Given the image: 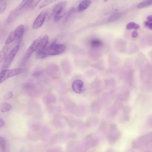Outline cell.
I'll use <instances>...</instances> for the list:
<instances>
[{
	"label": "cell",
	"mask_w": 152,
	"mask_h": 152,
	"mask_svg": "<svg viewBox=\"0 0 152 152\" xmlns=\"http://www.w3.org/2000/svg\"><path fill=\"white\" fill-rule=\"evenodd\" d=\"M102 45V42L99 40H94L91 41V45L94 48H98L100 47Z\"/></svg>",
	"instance_id": "obj_19"
},
{
	"label": "cell",
	"mask_w": 152,
	"mask_h": 152,
	"mask_svg": "<svg viewBox=\"0 0 152 152\" xmlns=\"http://www.w3.org/2000/svg\"><path fill=\"white\" fill-rule=\"evenodd\" d=\"M108 0H103L104 1V2H106Z\"/></svg>",
	"instance_id": "obj_29"
},
{
	"label": "cell",
	"mask_w": 152,
	"mask_h": 152,
	"mask_svg": "<svg viewBox=\"0 0 152 152\" xmlns=\"http://www.w3.org/2000/svg\"><path fill=\"white\" fill-rule=\"evenodd\" d=\"M75 9L73 7L71 8L69 11L68 13L67 14L66 17V20H67L68 18H69L70 16L72 15V14L74 12Z\"/></svg>",
	"instance_id": "obj_25"
},
{
	"label": "cell",
	"mask_w": 152,
	"mask_h": 152,
	"mask_svg": "<svg viewBox=\"0 0 152 152\" xmlns=\"http://www.w3.org/2000/svg\"><path fill=\"white\" fill-rule=\"evenodd\" d=\"M67 5V2L65 1H62L57 4L53 9V12L55 14L62 9L65 8Z\"/></svg>",
	"instance_id": "obj_11"
},
{
	"label": "cell",
	"mask_w": 152,
	"mask_h": 152,
	"mask_svg": "<svg viewBox=\"0 0 152 152\" xmlns=\"http://www.w3.org/2000/svg\"><path fill=\"white\" fill-rule=\"evenodd\" d=\"M25 70L20 68L2 70L0 72V84L9 78L23 72Z\"/></svg>",
	"instance_id": "obj_2"
},
{
	"label": "cell",
	"mask_w": 152,
	"mask_h": 152,
	"mask_svg": "<svg viewBox=\"0 0 152 152\" xmlns=\"http://www.w3.org/2000/svg\"><path fill=\"white\" fill-rule=\"evenodd\" d=\"M131 36L132 37L135 38L138 36V33L136 31H134L132 33Z\"/></svg>",
	"instance_id": "obj_26"
},
{
	"label": "cell",
	"mask_w": 152,
	"mask_h": 152,
	"mask_svg": "<svg viewBox=\"0 0 152 152\" xmlns=\"http://www.w3.org/2000/svg\"><path fill=\"white\" fill-rule=\"evenodd\" d=\"M72 88L73 91L76 93L81 94L84 91V83L81 80H76L72 84Z\"/></svg>",
	"instance_id": "obj_8"
},
{
	"label": "cell",
	"mask_w": 152,
	"mask_h": 152,
	"mask_svg": "<svg viewBox=\"0 0 152 152\" xmlns=\"http://www.w3.org/2000/svg\"><path fill=\"white\" fill-rule=\"evenodd\" d=\"M49 38L48 35H45L42 38L38 46V50L36 54L37 58H43L48 56L46 53V47L48 42Z\"/></svg>",
	"instance_id": "obj_3"
},
{
	"label": "cell",
	"mask_w": 152,
	"mask_h": 152,
	"mask_svg": "<svg viewBox=\"0 0 152 152\" xmlns=\"http://www.w3.org/2000/svg\"><path fill=\"white\" fill-rule=\"evenodd\" d=\"M65 14V8L57 12L54 17V20L55 22H58L63 17Z\"/></svg>",
	"instance_id": "obj_13"
},
{
	"label": "cell",
	"mask_w": 152,
	"mask_h": 152,
	"mask_svg": "<svg viewBox=\"0 0 152 152\" xmlns=\"http://www.w3.org/2000/svg\"><path fill=\"white\" fill-rule=\"evenodd\" d=\"M13 96L12 92L9 91L6 93L4 96V99L5 100H8L11 99Z\"/></svg>",
	"instance_id": "obj_22"
},
{
	"label": "cell",
	"mask_w": 152,
	"mask_h": 152,
	"mask_svg": "<svg viewBox=\"0 0 152 152\" xmlns=\"http://www.w3.org/2000/svg\"><path fill=\"white\" fill-rule=\"evenodd\" d=\"M121 14L120 13H115L111 15L108 19L109 22L114 21L118 19L121 16Z\"/></svg>",
	"instance_id": "obj_18"
},
{
	"label": "cell",
	"mask_w": 152,
	"mask_h": 152,
	"mask_svg": "<svg viewBox=\"0 0 152 152\" xmlns=\"http://www.w3.org/2000/svg\"><path fill=\"white\" fill-rule=\"evenodd\" d=\"M24 26L23 25H20L18 26L14 31L17 39H21L24 34Z\"/></svg>",
	"instance_id": "obj_10"
},
{
	"label": "cell",
	"mask_w": 152,
	"mask_h": 152,
	"mask_svg": "<svg viewBox=\"0 0 152 152\" xmlns=\"http://www.w3.org/2000/svg\"><path fill=\"white\" fill-rule=\"evenodd\" d=\"M3 0H0V2H1Z\"/></svg>",
	"instance_id": "obj_30"
},
{
	"label": "cell",
	"mask_w": 152,
	"mask_h": 152,
	"mask_svg": "<svg viewBox=\"0 0 152 152\" xmlns=\"http://www.w3.org/2000/svg\"><path fill=\"white\" fill-rule=\"evenodd\" d=\"M16 39H17V37L14 31H12L9 35L5 41V43L7 45H8L13 42Z\"/></svg>",
	"instance_id": "obj_15"
},
{
	"label": "cell",
	"mask_w": 152,
	"mask_h": 152,
	"mask_svg": "<svg viewBox=\"0 0 152 152\" xmlns=\"http://www.w3.org/2000/svg\"><path fill=\"white\" fill-rule=\"evenodd\" d=\"M48 14V10H44L42 11L34 21L32 25V28L35 29L40 27L43 24Z\"/></svg>",
	"instance_id": "obj_7"
},
{
	"label": "cell",
	"mask_w": 152,
	"mask_h": 152,
	"mask_svg": "<svg viewBox=\"0 0 152 152\" xmlns=\"http://www.w3.org/2000/svg\"><path fill=\"white\" fill-rule=\"evenodd\" d=\"M64 45L60 44H53L47 48L46 53L47 56H55L62 53L65 50Z\"/></svg>",
	"instance_id": "obj_5"
},
{
	"label": "cell",
	"mask_w": 152,
	"mask_h": 152,
	"mask_svg": "<svg viewBox=\"0 0 152 152\" xmlns=\"http://www.w3.org/2000/svg\"><path fill=\"white\" fill-rule=\"evenodd\" d=\"M31 3V0H23L10 13L6 21V24H8L11 23L27 9L30 7Z\"/></svg>",
	"instance_id": "obj_1"
},
{
	"label": "cell",
	"mask_w": 152,
	"mask_h": 152,
	"mask_svg": "<svg viewBox=\"0 0 152 152\" xmlns=\"http://www.w3.org/2000/svg\"><path fill=\"white\" fill-rule=\"evenodd\" d=\"M41 39V37H39L33 42L25 53L23 58V61L28 59L32 53L37 50L40 44Z\"/></svg>",
	"instance_id": "obj_6"
},
{
	"label": "cell",
	"mask_w": 152,
	"mask_h": 152,
	"mask_svg": "<svg viewBox=\"0 0 152 152\" xmlns=\"http://www.w3.org/2000/svg\"><path fill=\"white\" fill-rule=\"evenodd\" d=\"M126 27V28L128 30L132 29H137L140 28V26L138 24L132 22L128 23Z\"/></svg>",
	"instance_id": "obj_17"
},
{
	"label": "cell",
	"mask_w": 152,
	"mask_h": 152,
	"mask_svg": "<svg viewBox=\"0 0 152 152\" xmlns=\"http://www.w3.org/2000/svg\"><path fill=\"white\" fill-rule=\"evenodd\" d=\"M144 24L145 26L147 28L152 29V22L148 21L145 22Z\"/></svg>",
	"instance_id": "obj_24"
},
{
	"label": "cell",
	"mask_w": 152,
	"mask_h": 152,
	"mask_svg": "<svg viewBox=\"0 0 152 152\" xmlns=\"http://www.w3.org/2000/svg\"><path fill=\"white\" fill-rule=\"evenodd\" d=\"M19 49V45L14 47L6 55L2 65L1 70L7 69L9 67Z\"/></svg>",
	"instance_id": "obj_4"
},
{
	"label": "cell",
	"mask_w": 152,
	"mask_h": 152,
	"mask_svg": "<svg viewBox=\"0 0 152 152\" xmlns=\"http://www.w3.org/2000/svg\"><path fill=\"white\" fill-rule=\"evenodd\" d=\"M57 0H45L40 6L39 8L41 9Z\"/></svg>",
	"instance_id": "obj_20"
},
{
	"label": "cell",
	"mask_w": 152,
	"mask_h": 152,
	"mask_svg": "<svg viewBox=\"0 0 152 152\" xmlns=\"http://www.w3.org/2000/svg\"><path fill=\"white\" fill-rule=\"evenodd\" d=\"M152 0H147L138 4L137 6V9L142 8L151 5Z\"/></svg>",
	"instance_id": "obj_16"
},
{
	"label": "cell",
	"mask_w": 152,
	"mask_h": 152,
	"mask_svg": "<svg viewBox=\"0 0 152 152\" xmlns=\"http://www.w3.org/2000/svg\"><path fill=\"white\" fill-rule=\"evenodd\" d=\"M0 148L2 150H4L6 148V143L4 139L0 136Z\"/></svg>",
	"instance_id": "obj_21"
},
{
	"label": "cell",
	"mask_w": 152,
	"mask_h": 152,
	"mask_svg": "<svg viewBox=\"0 0 152 152\" xmlns=\"http://www.w3.org/2000/svg\"><path fill=\"white\" fill-rule=\"evenodd\" d=\"M91 1L90 0H83L79 5L77 11L81 12L87 9L90 5Z\"/></svg>",
	"instance_id": "obj_9"
},
{
	"label": "cell",
	"mask_w": 152,
	"mask_h": 152,
	"mask_svg": "<svg viewBox=\"0 0 152 152\" xmlns=\"http://www.w3.org/2000/svg\"><path fill=\"white\" fill-rule=\"evenodd\" d=\"M147 19L148 21L152 22V16L151 15H149L148 16L147 18Z\"/></svg>",
	"instance_id": "obj_28"
},
{
	"label": "cell",
	"mask_w": 152,
	"mask_h": 152,
	"mask_svg": "<svg viewBox=\"0 0 152 152\" xmlns=\"http://www.w3.org/2000/svg\"><path fill=\"white\" fill-rule=\"evenodd\" d=\"M4 124V121L1 118H0V128L3 126Z\"/></svg>",
	"instance_id": "obj_27"
},
{
	"label": "cell",
	"mask_w": 152,
	"mask_h": 152,
	"mask_svg": "<svg viewBox=\"0 0 152 152\" xmlns=\"http://www.w3.org/2000/svg\"><path fill=\"white\" fill-rule=\"evenodd\" d=\"M12 108L10 104L6 102H4L0 105V111L2 113L7 112L10 111Z\"/></svg>",
	"instance_id": "obj_12"
},
{
	"label": "cell",
	"mask_w": 152,
	"mask_h": 152,
	"mask_svg": "<svg viewBox=\"0 0 152 152\" xmlns=\"http://www.w3.org/2000/svg\"><path fill=\"white\" fill-rule=\"evenodd\" d=\"M7 6L6 2H4L0 5V14H3L5 11Z\"/></svg>",
	"instance_id": "obj_23"
},
{
	"label": "cell",
	"mask_w": 152,
	"mask_h": 152,
	"mask_svg": "<svg viewBox=\"0 0 152 152\" xmlns=\"http://www.w3.org/2000/svg\"><path fill=\"white\" fill-rule=\"evenodd\" d=\"M8 46L4 47L0 52V64L5 58L9 50Z\"/></svg>",
	"instance_id": "obj_14"
}]
</instances>
